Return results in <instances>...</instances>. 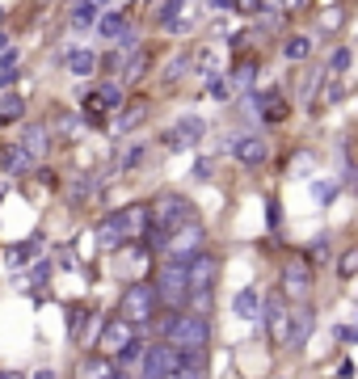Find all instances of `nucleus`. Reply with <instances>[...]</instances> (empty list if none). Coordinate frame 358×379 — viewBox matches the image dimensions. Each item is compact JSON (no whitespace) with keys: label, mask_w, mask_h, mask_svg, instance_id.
Instances as JSON below:
<instances>
[{"label":"nucleus","mask_w":358,"mask_h":379,"mask_svg":"<svg viewBox=\"0 0 358 379\" xmlns=\"http://www.w3.org/2000/svg\"><path fill=\"white\" fill-rule=\"evenodd\" d=\"M147 224H152L147 202H127V206H118V211H106V220L97 224V245H101V253H118L123 245L143 240Z\"/></svg>","instance_id":"nucleus-1"},{"label":"nucleus","mask_w":358,"mask_h":379,"mask_svg":"<svg viewBox=\"0 0 358 379\" xmlns=\"http://www.w3.org/2000/svg\"><path fill=\"white\" fill-rule=\"evenodd\" d=\"M152 287H156L161 308L169 312H186V295H190V274H186V257H165L156 270H152Z\"/></svg>","instance_id":"nucleus-2"},{"label":"nucleus","mask_w":358,"mask_h":379,"mask_svg":"<svg viewBox=\"0 0 358 379\" xmlns=\"http://www.w3.org/2000/svg\"><path fill=\"white\" fill-rule=\"evenodd\" d=\"M316 265L303 257V253H287L283 257V270H278V295L295 308V303H308L312 299V287H316Z\"/></svg>","instance_id":"nucleus-3"},{"label":"nucleus","mask_w":358,"mask_h":379,"mask_svg":"<svg viewBox=\"0 0 358 379\" xmlns=\"http://www.w3.org/2000/svg\"><path fill=\"white\" fill-rule=\"evenodd\" d=\"M147 211H152V224H147V228H156L165 240H169L177 228H186V224L198 220V206H194L186 194H173V190H165L156 202H147Z\"/></svg>","instance_id":"nucleus-4"},{"label":"nucleus","mask_w":358,"mask_h":379,"mask_svg":"<svg viewBox=\"0 0 358 379\" xmlns=\"http://www.w3.org/2000/svg\"><path fill=\"white\" fill-rule=\"evenodd\" d=\"M123 320H131V324H139V329H147L152 320H156V312H161V299H156V287H152V279H135V283H127L123 287V295H118V308H114Z\"/></svg>","instance_id":"nucleus-5"},{"label":"nucleus","mask_w":358,"mask_h":379,"mask_svg":"<svg viewBox=\"0 0 358 379\" xmlns=\"http://www.w3.org/2000/svg\"><path fill=\"white\" fill-rule=\"evenodd\" d=\"M258 324L266 329V337H270L274 346L287 350V337H291V303L278 295V287L262 295V316H258Z\"/></svg>","instance_id":"nucleus-6"},{"label":"nucleus","mask_w":358,"mask_h":379,"mask_svg":"<svg viewBox=\"0 0 358 379\" xmlns=\"http://www.w3.org/2000/svg\"><path fill=\"white\" fill-rule=\"evenodd\" d=\"M143 329L139 324H131V320H123L118 312H106L101 316V329H97V337H93V350H101V354H118L131 337H139Z\"/></svg>","instance_id":"nucleus-7"},{"label":"nucleus","mask_w":358,"mask_h":379,"mask_svg":"<svg viewBox=\"0 0 358 379\" xmlns=\"http://www.w3.org/2000/svg\"><path fill=\"white\" fill-rule=\"evenodd\" d=\"M177 371V350L161 337H147V350H143V362L135 367V379H169Z\"/></svg>","instance_id":"nucleus-8"},{"label":"nucleus","mask_w":358,"mask_h":379,"mask_svg":"<svg viewBox=\"0 0 358 379\" xmlns=\"http://www.w3.org/2000/svg\"><path fill=\"white\" fill-rule=\"evenodd\" d=\"M186 274H190V291H215L220 274H224V257L215 249H202V253L186 257Z\"/></svg>","instance_id":"nucleus-9"},{"label":"nucleus","mask_w":358,"mask_h":379,"mask_svg":"<svg viewBox=\"0 0 358 379\" xmlns=\"http://www.w3.org/2000/svg\"><path fill=\"white\" fill-rule=\"evenodd\" d=\"M232 160L236 165H244V169H262L266 160H270V143L262 139V135H249V131H240V135H232Z\"/></svg>","instance_id":"nucleus-10"},{"label":"nucleus","mask_w":358,"mask_h":379,"mask_svg":"<svg viewBox=\"0 0 358 379\" xmlns=\"http://www.w3.org/2000/svg\"><path fill=\"white\" fill-rule=\"evenodd\" d=\"M202 249H207V228H202V220L177 228V232L165 240V257H194V253H202Z\"/></svg>","instance_id":"nucleus-11"},{"label":"nucleus","mask_w":358,"mask_h":379,"mask_svg":"<svg viewBox=\"0 0 358 379\" xmlns=\"http://www.w3.org/2000/svg\"><path fill=\"white\" fill-rule=\"evenodd\" d=\"M312 333H316V308L312 303H295L291 308V337H287V350H303L312 342Z\"/></svg>","instance_id":"nucleus-12"},{"label":"nucleus","mask_w":358,"mask_h":379,"mask_svg":"<svg viewBox=\"0 0 358 379\" xmlns=\"http://www.w3.org/2000/svg\"><path fill=\"white\" fill-rule=\"evenodd\" d=\"M17 148L34 160V165H38V160H46V156H51V127H46V123H26Z\"/></svg>","instance_id":"nucleus-13"},{"label":"nucleus","mask_w":358,"mask_h":379,"mask_svg":"<svg viewBox=\"0 0 358 379\" xmlns=\"http://www.w3.org/2000/svg\"><path fill=\"white\" fill-rule=\"evenodd\" d=\"M253 105H258V114H262V123H287V114H291V101L278 93V89H266V93H253L249 97Z\"/></svg>","instance_id":"nucleus-14"},{"label":"nucleus","mask_w":358,"mask_h":379,"mask_svg":"<svg viewBox=\"0 0 358 379\" xmlns=\"http://www.w3.org/2000/svg\"><path fill=\"white\" fill-rule=\"evenodd\" d=\"M262 287L258 283H249V287H240L236 295H232V316L236 320H249V324H258V316H262Z\"/></svg>","instance_id":"nucleus-15"},{"label":"nucleus","mask_w":358,"mask_h":379,"mask_svg":"<svg viewBox=\"0 0 358 379\" xmlns=\"http://www.w3.org/2000/svg\"><path fill=\"white\" fill-rule=\"evenodd\" d=\"M114 371L110 354H101V350H84L76 362H72V379H106Z\"/></svg>","instance_id":"nucleus-16"},{"label":"nucleus","mask_w":358,"mask_h":379,"mask_svg":"<svg viewBox=\"0 0 358 379\" xmlns=\"http://www.w3.org/2000/svg\"><path fill=\"white\" fill-rule=\"evenodd\" d=\"M169 135H173V139L181 143V152H186V148H194V143L207 139V118H198V114H181V118H173Z\"/></svg>","instance_id":"nucleus-17"},{"label":"nucleus","mask_w":358,"mask_h":379,"mask_svg":"<svg viewBox=\"0 0 358 379\" xmlns=\"http://www.w3.org/2000/svg\"><path fill=\"white\" fill-rule=\"evenodd\" d=\"M0 169H5V177H26V173H34L38 165H34V160H30L17 143H5V148H0Z\"/></svg>","instance_id":"nucleus-18"},{"label":"nucleus","mask_w":358,"mask_h":379,"mask_svg":"<svg viewBox=\"0 0 358 379\" xmlns=\"http://www.w3.org/2000/svg\"><path fill=\"white\" fill-rule=\"evenodd\" d=\"M143 72H147V51H131V55H123V64H118V85L127 89V85H139L143 80Z\"/></svg>","instance_id":"nucleus-19"},{"label":"nucleus","mask_w":358,"mask_h":379,"mask_svg":"<svg viewBox=\"0 0 358 379\" xmlns=\"http://www.w3.org/2000/svg\"><path fill=\"white\" fill-rule=\"evenodd\" d=\"M17 123H26V97L5 89L0 93V127H17Z\"/></svg>","instance_id":"nucleus-20"},{"label":"nucleus","mask_w":358,"mask_h":379,"mask_svg":"<svg viewBox=\"0 0 358 379\" xmlns=\"http://www.w3.org/2000/svg\"><path fill=\"white\" fill-rule=\"evenodd\" d=\"M51 283H55V261H51V257H38V261H30V270H26V287L38 295V291H46Z\"/></svg>","instance_id":"nucleus-21"},{"label":"nucleus","mask_w":358,"mask_h":379,"mask_svg":"<svg viewBox=\"0 0 358 379\" xmlns=\"http://www.w3.org/2000/svg\"><path fill=\"white\" fill-rule=\"evenodd\" d=\"M143 350H147V333H139V337H131L118 354H110V362L114 367H123V371H135L139 362H143Z\"/></svg>","instance_id":"nucleus-22"},{"label":"nucleus","mask_w":358,"mask_h":379,"mask_svg":"<svg viewBox=\"0 0 358 379\" xmlns=\"http://www.w3.org/2000/svg\"><path fill=\"white\" fill-rule=\"evenodd\" d=\"M312 34H287L283 38V60H291V64H303V60H308L312 55Z\"/></svg>","instance_id":"nucleus-23"},{"label":"nucleus","mask_w":358,"mask_h":379,"mask_svg":"<svg viewBox=\"0 0 358 379\" xmlns=\"http://www.w3.org/2000/svg\"><path fill=\"white\" fill-rule=\"evenodd\" d=\"M93 97H97L101 110H123V105H127V89H123L118 80H101Z\"/></svg>","instance_id":"nucleus-24"},{"label":"nucleus","mask_w":358,"mask_h":379,"mask_svg":"<svg viewBox=\"0 0 358 379\" xmlns=\"http://www.w3.org/2000/svg\"><path fill=\"white\" fill-rule=\"evenodd\" d=\"M64 64H68V72H72L76 80H84V76H93V72H97V55H93V51H84V46H72Z\"/></svg>","instance_id":"nucleus-25"},{"label":"nucleus","mask_w":358,"mask_h":379,"mask_svg":"<svg viewBox=\"0 0 358 379\" xmlns=\"http://www.w3.org/2000/svg\"><path fill=\"white\" fill-rule=\"evenodd\" d=\"M97 194H101V177H93V173H76L72 186H68V198L72 202H93Z\"/></svg>","instance_id":"nucleus-26"},{"label":"nucleus","mask_w":358,"mask_h":379,"mask_svg":"<svg viewBox=\"0 0 358 379\" xmlns=\"http://www.w3.org/2000/svg\"><path fill=\"white\" fill-rule=\"evenodd\" d=\"M42 249H46V240L42 236H30V240H21V245L9 249V265H30V261L42 257Z\"/></svg>","instance_id":"nucleus-27"},{"label":"nucleus","mask_w":358,"mask_h":379,"mask_svg":"<svg viewBox=\"0 0 358 379\" xmlns=\"http://www.w3.org/2000/svg\"><path fill=\"white\" fill-rule=\"evenodd\" d=\"M89 303H72L68 312H64V329H68V342H76L80 346V333H84V324H89Z\"/></svg>","instance_id":"nucleus-28"},{"label":"nucleus","mask_w":358,"mask_h":379,"mask_svg":"<svg viewBox=\"0 0 358 379\" xmlns=\"http://www.w3.org/2000/svg\"><path fill=\"white\" fill-rule=\"evenodd\" d=\"M127 26H131V17H127V13H101L93 30H97L101 38H106V42H118V34H123Z\"/></svg>","instance_id":"nucleus-29"},{"label":"nucleus","mask_w":358,"mask_h":379,"mask_svg":"<svg viewBox=\"0 0 358 379\" xmlns=\"http://www.w3.org/2000/svg\"><path fill=\"white\" fill-rule=\"evenodd\" d=\"M333 265H337V279H341V283L358 279V245H346V249L333 257Z\"/></svg>","instance_id":"nucleus-30"},{"label":"nucleus","mask_w":358,"mask_h":379,"mask_svg":"<svg viewBox=\"0 0 358 379\" xmlns=\"http://www.w3.org/2000/svg\"><path fill=\"white\" fill-rule=\"evenodd\" d=\"M143 118H147V105H143V101H131V105H123V110H118L114 127H118V131H135Z\"/></svg>","instance_id":"nucleus-31"},{"label":"nucleus","mask_w":358,"mask_h":379,"mask_svg":"<svg viewBox=\"0 0 358 379\" xmlns=\"http://www.w3.org/2000/svg\"><path fill=\"white\" fill-rule=\"evenodd\" d=\"M97 17H101V9L93 5V0H76V5H72V26L76 30H93Z\"/></svg>","instance_id":"nucleus-32"},{"label":"nucleus","mask_w":358,"mask_h":379,"mask_svg":"<svg viewBox=\"0 0 358 379\" xmlns=\"http://www.w3.org/2000/svg\"><path fill=\"white\" fill-rule=\"evenodd\" d=\"M350 64H354V51H350V46H333V51H329L325 72H329V76H337V72L346 76V72H350Z\"/></svg>","instance_id":"nucleus-33"},{"label":"nucleus","mask_w":358,"mask_h":379,"mask_svg":"<svg viewBox=\"0 0 358 379\" xmlns=\"http://www.w3.org/2000/svg\"><path fill=\"white\" fill-rule=\"evenodd\" d=\"M143 156H147V143L139 139V143H131V148H127V156H118V160H114V169H118V173H131L135 165H143Z\"/></svg>","instance_id":"nucleus-34"},{"label":"nucleus","mask_w":358,"mask_h":379,"mask_svg":"<svg viewBox=\"0 0 358 379\" xmlns=\"http://www.w3.org/2000/svg\"><path fill=\"white\" fill-rule=\"evenodd\" d=\"M186 5H190V0H161L156 21H161V26H173V21H181V17H186Z\"/></svg>","instance_id":"nucleus-35"},{"label":"nucleus","mask_w":358,"mask_h":379,"mask_svg":"<svg viewBox=\"0 0 358 379\" xmlns=\"http://www.w3.org/2000/svg\"><path fill=\"white\" fill-rule=\"evenodd\" d=\"M325 76H329V72H308V76L299 80V101H303V105H316V89H321Z\"/></svg>","instance_id":"nucleus-36"},{"label":"nucleus","mask_w":358,"mask_h":379,"mask_svg":"<svg viewBox=\"0 0 358 379\" xmlns=\"http://www.w3.org/2000/svg\"><path fill=\"white\" fill-rule=\"evenodd\" d=\"M253 76H258V64H253V60H244V64H236V68H232V89H240V93H249V85H253Z\"/></svg>","instance_id":"nucleus-37"},{"label":"nucleus","mask_w":358,"mask_h":379,"mask_svg":"<svg viewBox=\"0 0 358 379\" xmlns=\"http://www.w3.org/2000/svg\"><path fill=\"white\" fill-rule=\"evenodd\" d=\"M303 257H308L312 265H316V261H325V257H333V240H329V236L321 232V236H316V240H312L308 249H303Z\"/></svg>","instance_id":"nucleus-38"},{"label":"nucleus","mask_w":358,"mask_h":379,"mask_svg":"<svg viewBox=\"0 0 358 379\" xmlns=\"http://www.w3.org/2000/svg\"><path fill=\"white\" fill-rule=\"evenodd\" d=\"M190 64H194V55H186V51H181L177 60H169V64H165V80H169V85H177V80L190 72Z\"/></svg>","instance_id":"nucleus-39"},{"label":"nucleus","mask_w":358,"mask_h":379,"mask_svg":"<svg viewBox=\"0 0 358 379\" xmlns=\"http://www.w3.org/2000/svg\"><path fill=\"white\" fill-rule=\"evenodd\" d=\"M337 190H341V177H337V182H312V194H316L321 206H329V202L337 198Z\"/></svg>","instance_id":"nucleus-40"},{"label":"nucleus","mask_w":358,"mask_h":379,"mask_svg":"<svg viewBox=\"0 0 358 379\" xmlns=\"http://www.w3.org/2000/svg\"><path fill=\"white\" fill-rule=\"evenodd\" d=\"M202 85H207V93H211V97H220V101L228 97V85H224V76H220V72H211V68L202 72Z\"/></svg>","instance_id":"nucleus-41"},{"label":"nucleus","mask_w":358,"mask_h":379,"mask_svg":"<svg viewBox=\"0 0 358 379\" xmlns=\"http://www.w3.org/2000/svg\"><path fill=\"white\" fill-rule=\"evenodd\" d=\"M333 342H337V346H358L354 324H341V320H337V324H333Z\"/></svg>","instance_id":"nucleus-42"},{"label":"nucleus","mask_w":358,"mask_h":379,"mask_svg":"<svg viewBox=\"0 0 358 379\" xmlns=\"http://www.w3.org/2000/svg\"><path fill=\"white\" fill-rule=\"evenodd\" d=\"M266 224H270V232H278V228H283V202H278V198H270V202H266Z\"/></svg>","instance_id":"nucleus-43"},{"label":"nucleus","mask_w":358,"mask_h":379,"mask_svg":"<svg viewBox=\"0 0 358 379\" xmlns=\"http://www.w3.org/2000/svg\"><path fill=\"white\" fill-rule=\"evenodd\" d=\"M341 97H346V80L329 76V89H325V105H333V101H341Z\"/></svg>","instance_id":"nucleus-44"},{"label":"nucleus","mask_w":358,"mask_h":379,"mask_svg":"<svg viewBox=\"0 0 358 379\" xmlns=\"http://www.w3.org/2000/svg\"><path fill=\"white\" fill-rule=\"evenodd\" d=\"M354 375H358V362H354V358H341V362L333 367V379H354Z\"/></svg>","instance_id":"nucleus-45"},{"label":"nucleus","mask_w":358,"mask_h":379,"mask_svg":"<svg viewBox=\"0 0 358 379\" xmlns=\"http://www.w3.org/2000/svg\"><path fill=\"white\" fill-rule=\"evenodd\" d=\"M190 177H194V182H207V177H211V160H202V156H198V160H194V169H190Z\"/></svg>","instance_id":"nucleus-46"},{"label":"nucleus","mask_w":358,"mask_h":379,"mask_svg":"<svg viewBox=\"0 0 358 379\" xmlns=\"http://www.w3.org/2000/svg\"><path fill=\"white\" fill-rule=\"evenodd\" d=\"M17 80H21V72H17V68H0V89H13Z\"/></svg>","instance_id":"nucleus-47"},{"label":"nucleus","mask_w":358,"mask_h":379,"mask_svg":"<svg viewBox=\"0 0 358 379\" xmlns=\"http://www.w3.org/2000/svg\"><path fill=\"white\" fill-rule=\"evenodd\" d=\"M232 5H236V13H262V0H232Z\"/></svg>","instance_id":"nucleus-48"},{"label":"nucleus","mask_w":358,"mask_h":379,"mask_svg":"<svg viewBox=\"0 0 358 379\" xmlns=\"http://www.w3.org/2000/svg\"><path fill=\"white\" fill-rule=\"evenodd\" d=\"M55 261H60L64 270H76V253H68V249H55Z\"/></svg>","instance_id":"nucleus-49"},{"label":"nucleus","mask_w":358,"mask_h":379,"mask_svg":"<svg viewBox=\"0 0 358 379\" xmlns=\"http://www.w3.org/2000/svg\"><path fill=\"white\" fill-rule=\"evenodd\" d=\"M207 9H211V13H236L232 0H207Z\"/></svg>","instance_id":"nucleus-50"},{"label":"nucleus","mask_w":358,"mask_h":379,"mask_svg":"<svg viewBox=\"0 0 358 379\" xmlns=\"http://www.w3.org/2000/svg\"><path fill=\"white\" fill-rule=\"evenodd\" d=\"M26 379H60V375H55V367H38V371H30Z\"/></svg>","instance_id":"nucleus-51"},{"label":"nucleus","mask_w":358,"mask_h":379,"mask_svg":"<svg viewBox=\"0 0 358 379\" xmlns=\"http://www.w3.org/2000/svg\"><path fill=\"white\" fill-rule=\"evenodd\" d=\"M169 379H207V371H173Z\"/></svg>","instance_id":"nucleus-52"},{"label":"nucleus","mask_w":358,"mask_h":379,"mask_svg":"<svg viewBox=\"0 0 358 379\" xmlns=\"http://www.w3.org/2000/svg\"><path fill=\"white\" fill-rule=\"evenodd\" d=\"M106 379H135V371H123V367H114V371H110Z\"/></svg>","instance_id":"nucleus-53"},{"label":"nucleus","mask_w":358,"mask_h":379,"mask_svg":"<svg viewBox=\"0 0 358 379\" xmlns=\"http://www.w3.org/2000/svg\"><path fill=\"white\" fill-rule=\"evenodd\" d=\"M283 5H287V13H299L303 5H308V0H283Z\"/></svg>","instance_id":"nucleus-54"},{"label":"nucleus","mask_w":358,"mask_h":379,"mask_svg":"<svg viewBox=\"0 0 358 379\" xmlns=\"http://www.w3.org/2000/svg\"><path fill=\"white\" fill-rule=\"evenodd\" d=\"M0 379H26L21 371H5V375H0Z\"/></svg>","instance_id":"nucleus-55"},{"label":"nucleus","mask_w":358,"mask_h":379,"mask_svg":"<svg viewBox=\"0 0 358 379\" xmlns=\"http://www.w3.org/2000/svg\"><path fill=\"white\" fill-rule=\"evenodd\" d=\"M5 46H13V42H9V34H5V30H0V51H5Z\"/></svg>","instance_id":"nucleus-56"},{"label":"nucleus","mask_w":358,"mask_h":379,"mask_svg":"<svg viewBox=\"0 0 358 379\" xmlns=\"http://www.w3.org/2000/svg\"><path fill=\"white\" fill-rule=\"evenodd\" d=\"M93 5H97V9H110V5H114V0H93Z\"/></svg>","instance_id":"nucleus-57"},{"label":"nucleus","mask_w":358,"mask_h":379,"mask_svg":"<svg viewBox=\"0 0 358 379\" xmlns=\"http://www.w3.org/2000/svg\"><path fill=\"white\" fill-rule=\"evenodd\" d=\"M274 379H291V375H274Z\"/></svg>","instance_id":"nucleus-58"},{"label":"nucleus","mask_w":358,"mask_h":379,"mask_svg":"<svg viewBox=\"0 0 358 379\" xmlns=\"http://www.w3.org/2000/svg\"><path fill=\"white\" fill-rule=\"evenodd\" d=\"M0 198H5V186H0Z\"/></svg>","instance_id":"nucleus-59"},{"label":"nucleus","mask_w":358,"mask_h":379,"mask_svg":"<svg viewBox=\"0 0 358 379\" xmlns=\"http://www.w3.org/2000/svg\"><path fill=\"white\" fill-rule=\"evenodd\" d=\"M354 303H358V291H354Z\"/></svg>","instance_id":"nucleus-60"},{"label":"nucleus","mask_w":358,"mask_h":379,"mask_svg":"<svg viewBox=\"0 0 358 379\" xmlns=\"http://www.w3.org/2000/svg\"><path fill=\"white\" fill-rule=\"evenodd\" d=\"M0 17H5V9H0Z\"/></svg>","instance_id":"nucleus-61"},{"label":"nucleus","mask_w":358,"mask_h":379,"mask_svg":"<svg viewBox=\"0 0 358 379\" xmlns=\"http://www.w3.org/2000/svg\"><path fill=\"white\" fill-rule=\"evenodd\" d=\"M354 333H358V324H354Z\"/></svg>","instance_id":"nucleus-62"},{"label":"nucleus","mask_w":358,"mask_h":379,"mask_svg":"<svg viewBox=\"0 0 358 379\" xmlns=\"http://www.w3.org/2000/svg\"><path fill=\"white\" fill-rule=\"evenodd\" d=\"M0 375H5V371H0Z\"/></svg>","instance_id":"nucleus-63"}]
</instances>
